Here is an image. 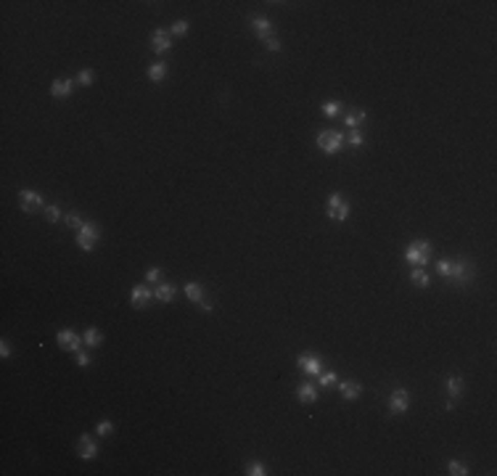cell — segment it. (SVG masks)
I'll return each instance as SVG.
<instances>
[{
  "mask_svg": "<svg viewBox=\"0 0 497 476\" xmlns=\"http://www.w3.org/2000/svg\"><path fill=\"white\" fill-rule=\"evenodd\" d=\"M405 259L413 265V267H423L428 259H431V243L428 241H415L405 249Z\"/></svg>",
  "mask_w": 497,
  "mask_h": 476,
  "instance_id": "6da1fadb",
  "label": "cell"
},
{
  "mask_svg": "<svg viewBox=\"0 0 497 476\" xmlns=\"http://www.w3.org/2000/svg\"><path fill=\"white\" fill-rule=\"evenodd\" d=\"M98 238H101V228L96 222H85L80 230H77V246H80L82 252H93V249H96Z\"/></svg>",
  "mask_w": 497,
  "mask_h": 476,
  "instance_id": "7a4b0ae2",
  "label": "cell"
},
{
  "mask_svg": "<svg viewBox=\"0 0 497 476\" xmlns=\"http://www.w3.org/2000/svg\"><path fill=\"white\" fill-rule=\"evenodd\" d=\"M349 212H352V204H349L341 193H331V196H328V217H331V220L344 222V220L349 217Z\"/></svg>",
  "mask_w": 497,
  "mask_h": 476,
  "instance_id": "3957f363",
  "label": "cell"
},
{
  "mask_svg": "<svg viewBox=\"0 0 497 476\" xmlns=\"http://www.w3.org/2000/svg\"><path fill=\"white\" fill-rule=\"evenodd\" d=\"M341 146H344V132H336V130H323L318 135V148L325 151V153H338Z\"/></svg>",
  "mask_w": 497,
  "mask_h": 476,
  "instance_id": "277c9868",
  "label": "cell"
},
{
  "mask_svg": "<svg viewBox=\"0 0 497 476\" xmlns=\"http://www.w3.org/2000/svg\"><path fill=\"white\" fill-rule=\"evenodd\" d=\"M476 275V265L471 262V259H460V262L453 265V273H449V281H455L460 286H468L473 281Z\"/></svg>",
  "mask_w": 497,
  "mask_h": 476,
  "instance_id": "5b68a950",
  "label": "cell"
},
{
  "mask_svg": "<svg viewBox=\"0 0 497 476\" xmlns=\"http://www.w3.org/2000/svg\"><path fill=\"white\" fill-rule=\"evenodd\" d=\"M56 342H58L61 349H66V352H80V347L85 344V339H80V333L72 331V328L58 331V333H56Z\"/></svg>",
  "mask_w": 497,
  "mask_h": 476,
  "instance_id": "8992f818",
  "label": "cell"
},
{
  "mask_svg": "<svg viewBox=\"0 0 497 476\" xmlns=\"http://www.w3.org/2000/svg\"><path fill=\"white\" fill-rule=\"evenodd\" d=\"M297 365H299V371L307 373V376H320L323 373V360L318 355H312V352H304V355H299Z\"/></svg>",
  "mask_w": 497,
  "mask_h": 476,
  "instance_id": "52a82bcc",
  "label": "cell"
},
{
  "mask_svg": "<svg viewBox=\"0 0 497 476\" xmlns=\"http://www.w3.org/2000/svg\"><path fill=\"white\" fill-rule=\"evenodd\" d=\"M98 442L93 439V437H87V434H82L80 439H77V455H80L82 460H93V458H98Z\"/></svg>",
  "mask_w": 497,
  "mask_h": 476,
  "instance_id": "ba28073f",
  "label": "cell"
},
{
  "mask_svg": "<svg viewBox=\"0 0 497 476\" xmlns=\"http://www.w3.org/2000/svg\"><path fill=\"white\" fill-rule=\"evenodd\" d=\"M42 204V196L37 193V191H29V188H24V191H19V207H21V212H37V207Z\"/></svg>",
  "mask_w": 497,
  "mask_h": 476,
  "instance_id": "9c48e42d",
  "label": "cell"
},
{
  "mask_svg": "<svg viewBox=\"0 0 497 476\" xmlns=\"http://www.w3.org/2000/svg\"><path fill=\"white\" fill-rule=\"evenodd\" d=\"M410 407V392L408 389H394L389 394V410L392 413H408Z\"/></svg>",
  "mask_w": 497,
  "mask_h": 476,
  "instance_id": "30bf717a",
  "label": "cell"
},
{
  "mask_svg": "<svg viewBox=\"0 0 497 476\" xmlns=\"http://www.w3.org/2000/svg\"><path fill=\"white\" fill-rule=\"evenodd\" d=\"M248 24H252V29L257 32V37H259L262 42L270 40V37H275V29H273V24H270V19H267V16H254Z\"/></svg>",
  "mask_w": 497,
  "mask_h": 476,
  "instance_id": "8fae6325",
  "label": "cell"
},
{
  "mask_svg": "<svg viewBox=\"0 0 497 476\" xmlns=\"http://www.w3.org/2000/svg\"><path fill=\"white\" fill-rule=\"evenodd\" d=\"M151 48H153V53H159V56H164V53L172 51V40H169V32H164V29H156V32L151 35Z\"/></svg>",
  "mask_w": 497,
  "mask_h": 476,
  "instance_id": "7c38bea8",
  "label": "cell"
},
{
  "mask_svg": "<svg viewBox=\"0 0 497 476\" xmlns=\"http://www.w3.org/2000/svg\"><path fill=\"white\" fill-rule=\"evenodd\" d=\"M130 302L135 310H146L151 304V291L146 286H132V294H130Z\"/></svg>",
  "mask_w": 497,
  "mask_h": 476,
  "instance_id": "4fadbf2b",
  "label": "cell"
},
{
  "mask_svg": "<svg viewBox=\"0 0 497 476\" xmlns=\"http://www.w3.org/2000/svg\"><path fill=\"white\" fill-rule=\"evenodd\" d=\"M338 392L344 400H357L363 394V383L360 381H338Z\"/></svg>",
  "mask_w": 497,
  "mask_h": 476,
  "instance_id": "5bb4252c",
  "label": "cell"
},
{
  "mask_svg": "<svg viewBox=\"0 0 497 476\" xmlns=\"http://www.w3.org/2000/svg\"><path fill=\"white\" fill-rule=\"evenodd\" d=\"M72 87H74V82L72 80H53V85H51V96L53 98H69L72 96Z\"/></svg>",
  "mask_w": 497,
  "mask_h": 476,
  "instance_id": "9a60e30c",
  "label": "cell"
},
{
  "mask_svg": "<svg viewBox=\"0 0 497 476\" xmlns=\"http://www.w3.org/2000/svg\"><path fill=\"white\" fill-rule=\"evenodd\" d=\"M297 397H299V402L312 405V402H318V389L312 387V383H302V387L297 389Z\"/></svg>",
  "mask_w": 497,
  "mask_h": 476,
  "instance_id": "2e32d148",
  "label": "cell"
},
{
  "mask_svg": "<svg viewBox=\"0 0 497 476\" xmlns=\"http://www.w3.org/2000/svg\"><path fill=\"white\" fill-rule=\"evenodd\" d=\"M175 294H177V288L172 286V283H156V291H153V297H156L159 302H172L175 299Z\"/></svg>",
  "mask_w": 497,
  "mask_h": 476,
  "instance_id": "e0dca14e",
  "label": "cell"
},
{
  "mask_svg": "<svg viewBox=\"0 0 497 476\" xmlns=\"http://www.w3.org/2000/svg\"><path fill=\"white\" fill-rule=\"evenodd\" d=\"M447 394H449V400H458V397L463 394V378L460 376H449L447 378Z\"/></svg>",
  "mask_w": 497,
  "mask_h": 476,
  "instance_id": "ac0fdd59",
  "label": "cell"
},
{
  "mask_svg": "<svg viewBox=\"0 0 497 476\" xmlns=\"http://www.w3.org/2000/svg\"><path fill=\"white\" fill-rule=\"evenodd\" d=\"M148 80L151 82H164L167 80V64H162V61L159 64H151L148 66Z\"/></svg>",
  "mask_w": 497,
  "mask_h": 476,
  "instance_id": "d6986e66",
  "label": "cell"
},
{
  "mask_svg": "<svg viewBox=\"0 0 497 476\" xmlns=\"http://www.w3.org/2000/svg\"><path fill=\"white\" fill-rule=\"evenodd\" d=\"M410 281H413L418 288H428V283H431L428 273H426L423 267H413V273H410Z\"/></svg>",
  "mask_w": 497,
  "mask_h": 476,
  "instance_id": "ffe728a7",
  "label": "cell"
},
{
  "mask_svg": "<svg viewBox=\"0 0 497 476\" xmlns=\"http://www.w3.org/2000/svg\"><path fill=\"white\" fill-rule=\"evenodd\" d=\"M82 339H85L87 347H101V344H103V333H101L98 328H87Z\"/></svg>",
  "mask_w": 497,
  "mask_h": 476,
  "instance_id": "44dd1931",
  "label": "cell"
},
{
  "mask_svg": "<svg viewBox=\"0 0 497 476\" xmlns=\"http://www.w3.org/2000/svg\"><path fill=\"white\" fill-rule=\"evenodd\" d=\"M185 297L198 304L201 299H204V288H201V283H188V286H185Z\"/></svg>",
  "mask_w": 497,
  "mask_h": 476,
  "instance_id": "7402d4cb",
  "label": "cell"
},
{
  "mask_svg": "<svg viewBox=\"0 0 497 476\" xmlns=\"http://www.w3.org/2000/svg\"><path fill=\"white\" fill-rule=\"evenodd\" d=\"M347 127H352V130H357V127H360L363 125V122H365V111L363 109H354L352 114H347Z\"/></svg>",
  "mask_w": 497,
  "mask_h": 476,
  "instance_id": "603a6c76",
  "label": "cell"
},
{
  "mask_svg": "<svg viewBox=\"0 0 497 476\" xmlns=\"http://www.w3.org/2000/svg\"><path fill=\"white\" fill-rule=\"evenodd\" d=\"M64 217H66V214L61 212L56 204H48V207H45V220H48V222H53V225H56L58 220H64Z\"/></svg>",
  "mask_w": 497,
  "mask_h": 476,
  "instance_id": "cb8c5ba5",
  "label": "cell"
},
{
  "mask_svg": "<svg viewBox=\"0 0 497 476\" xmlns=\"http://www.w3.org/2000/svg\"><path fill=\"white\" fill-rule=\"evenodd\" d=\"M188 29H191V24L185 21V19H180V21H175L172 27H169V35H175V37H185V35H188Z\"/></svg>",
  "mask_w": 497,
  "mask_h": 476,
  "instance_id": "d4e9b609",
  "label": "cell"
},
{
  "mask_svg": "<svg viewBox=\"0 0 497 476\" xmlns=\"http://www.w3.org/2000/svg\"><path fill=\"white\" fill-rule=\"evenodd\" d=\"M338 111H341V103H338V101H325V103H323V114L328 117V119L338 117Z\"/></svg>",
  "mask_w": 497,
  "mask_h": 476,
  "instance_id": "484cf974",
  "label": "cell"
},
{
  "mask_svg": "<svg viewBox=\"0 0 497 476\" xmlns=\"http://www.w3.org/2000/svg\"><path fill=\"white\" fill-rule=\"evenodd\" d=\"M246 473L248 476H265L267 468H265V463H259V460H252V463L246 466Z\"/></svg>",
  "mask_w": 497,
  "mask_h": 476,
  "instance_id": "4316f807",
  "label": "cell"
},
{
  "mask_svg": "<svg viewBox=\"0 0 497 476\" xmlns=\"http://www.w3.org/2000/svg\"><path fill=\"white\" fill-rule=\"evenodd\" d=\"M447 471L453 473V476H465V473H468L465 463H460V460H449V463H447Z\"/></svg>",
  "mask_w": 497,
  "mask_h": 476,
  "instance_id": "83f0119b",
  "label": "cell"
},
{
  "mask_svg": "<svg viewBox=\"0 0 497 476\" xmlns=\"http://www.w3.org/2000/svg\"><path fill=\"white\" fill-rule=\"evenodd\" d=\"M64 220H66V225H69V228H74V230H80V228L85 225V220L80 217V212H69Z\"/></svg>",
  "mask_w": 497,
  "mask_h": 476,
  "instance_id": "f1b7e54d",
  "label": "cell"
},
{
  "mask_svg": "<svg viewBox=\"0 0 497 476\" xmlns=\"http://www.w3.org/2000/svg\"><path fill=\"white\" fill-rule=\"evenodd\" d=\"M96 434H98V437H108V434H114V423H111V421H98Z\"/></svg>",
  "mask_w": 497,
  "mask_h": 476,
  "instance_id": "f546056e",
  "label": "cell"
},
{
  "mask_svg": "<svg viewBox=\"0 0 497 476\" xmlns=\"http://www.w3.org/2000/svg\"><path fill=\"white\" fill-rule=\"evenodd\" d=\"M437 273L442 275V278H449V273H453V262H449V259H439V262H437Z\"/></svg>",
  "mask_w": 497,
  "mask_h": 476,
  "instance_id": "4dcf8cb0",
  "label": "cell"
},
{
  "mask_svg": "<svg viewBox=\"0 0 497 476\" xmlns=\"http://www.w3.org/2000/svg\"><path fill=\"white\" fill-rule=\"evenodd\" d=\"M338 376L336 373H320V387H336Z\"/></svg>",
  "mask_w": 497,
  "mask_h": 476,
  "instance_id": "1f68e13d",
  "label": "cell"
},
{
  "mask_svg": "<svg viewBox=\"0 0 497 476\" xmlns=\"http://www.w3.org/2000/svg\"><path fill=\"white\" fill-rule=\"evenodd\" d=\"M77 82H80V85H93V72L90 69H80V74H77Z\"/></svg>",
  "mask_w": 497,
  "mask_h": 476,
  "instance_id": "d6a6232c",
  "label": "cell"
},
{
  "mask_svg": "<svg viewBox=\"0 0 497 476\" xmlns=\"http://www.w3.org/2000/svg\"><path fill=\"white\" fill-rule=\"evenodd\" d=\"M162 275H164V273H162L159 267H151V270L146 273V281H151V283H162Z\"/></svg>",
  "mask_w": 497,
  "mask_h": 476,
  "instance_id": "836d02e7",
  "label": "cell"
},
{
  "mask_svg": "<svg viewBox=\"0 0 497 476\" xmlns=\"http://www.w3.org/2000/svg\"><path fill=\"white\" fill-rule=\"evenodd\" d=\"M74 355H77V365H80V368H87L90 365V355H87V352H74Z\"/></svg>",
  "mask_w": 497,
  "mask_h": 476,
  "instance_id": "e575fe53",
  "label": "cell"
},
{
  "mask_svg": "<svg viewBox=\"0 0 497 476\" xmlns=\"http://www.w3.org/2000/svg\"><path fill=\"white\" fill-rule=\"evenodd\" d=\"M349 146H354V148H360V146H363V135L357 132V130H354V132H349Z\"/></svg>",
  "mask_w": 497,
  "mask_h": 476,
  "instance_id": "d590c367",
  "label": "cell"
},
{
  "mask_svg": "<svg viewBox=\"0 0 497 476\" xmlns=\"http://www.w3.org/2000/svg\"><path fill=\"white\" fill-rule=\"evenodd\" d=\"M0 357H3V360H8L11 357V344L3 339V342H0Z\"/></svg>",
  "mask_w": 497,
  "mask_h": 476,
  "instance_id": "8d00e7d4",
  "label": "cell"
},
{
  "mask_svg": "<svg viewBox=\"0 0 497 476\" xmlns=\"http://www.w3.org/2000/svg\"><path fill=\"white\" fill-rule=\"evenodd\" d=\"M265 45H267V48H270L273 53H278V51H281V40H278V37H270V40H265Z\"/></svg>",
  "mask_w": 497,
  "mask_h": 476,
  "instance_id": "74e56055",
  "label": "cell"
},
{
  "mask_svg": "<svg viewBox=\"0 0 497 476\" xmlns=\"http://www.w3.org/2000/svg\"><path fill=\"white\" fill-rule=\"evenodd\" d=\"M198 307H201V310H204V312H209V310H212V304H209L207 299H201V302H198Z\"/></svg>",
  "mask_w": 497,
  "mask_h": 476,
  "instance_id": "f35d334b",
  "label": "cell"
}]
</instances>
